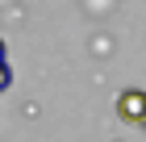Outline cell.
I'll return each mask as SVG.
<instances>
[{
    "label": "cell",
    "mask_w": 146,
    "mask_h": 142,
    "mask_svg": "<svg viewBox=\"0 0 146 142\" xmlns=\"http://www.w3.org/2000/svg\"><path fill=\"white\" fill-rule=\"evenodd\" d=\"M117 117L121 121H146V92L125 88L121 96H117Z\"/></svg>",
    "instance_id": "6da1fadb"
},
{
    "label": "cell",
    "mask_w": 146,
    "mask_h": 142,
    "mask_svg": "<svg viewBox=\"0 0 146 142\" xmlns=\"http://www.w3.org/2000/svg\"><path fill=\"white\" fill-rule=\"evenodd\" d=\"M13 84V67H9V55H4V42H0V92Z\"/></svg>",
    "instance_id": "7a4b0ae2"
},
{
    "label": "cell",
    "mask_w": 146,
    "mask_h": 142,
    "mask_svg": "<svg viewBox=\"0 0 146 142\" xmlns=\"http://www.w3.org/2000/svg\"><path fill=\"white\" fill-rule=\"evenodd\" d=\"M142 125H146V121H142Z\"/></svg>",
    "instance_id": "3957f363"
}]
</instances>
